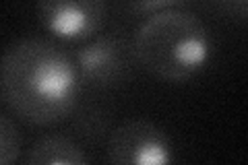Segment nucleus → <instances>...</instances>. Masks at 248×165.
Masks as SVG:
<instances>
[{
    "label": "nucleus",
    "instance_id": "1",
    "mask_svg": "<svg viewBox=\"0 0 248 165\" xmlns=\"http://www.w3.org/2000/svg\"><path fill=\"white\" fill-rule=\"evenodd\" d=\"M81 91L73 54L48 37H21L0 56V99L27 124L64 122L79 105Z\"/></svg>",
    "mask_w": 248,
    "mask_h": 165
},
{
    "label": "nucleus",
    "instance_id": "2",
    "mask_svg": "<svg viewBox=\"0 0 248 165\" xmlns=\"http://www.w3.org/2000/svg\"><path fill=\"white\" fill-rule=\"evenodd\" d=\"M133 50L137 64L151 75L170 83H186L211 64L213 37L195 13L168 9L141 21Z\"/></svg>",
    "mask_w": 248,
    "mask_h": 165
},
{
    "label": "nucleus",
    "instance_id": "3",
    "mask_svg": "<svg viewBox=\"0 0 248 165\" xmlns=\"http://www.w3.org/2000/svg\"><path fill=\"white\" fill-rule=\"evenodd\" d=\"M73 58L83 87L91 89H108L124 83L137 64L133 42L116 33H97L87 39Z\"/></svg>",
    "mask_w": 248,
    "mask_h": 165
},
{
    "label": "nucleus",
    "instance_id": "4",
    "mask_svg": "<svg viewBox=\"0 0 248 165\" xmlns=\"http://www.w3.org/2000/svg\"><path fill=\"white\" fill-rule=\"evenodd\" d=\"M106 153L108 161L118 165H170L176 161L170 135L145 118L128 120L114 128Z\"/></svg>",
    "mask_w": 248,
    "mask_h": 165
},
{
    "label": "nucleus",
    "instance_id": "5",
    "mask_svg": "<svg viewBox=\"0 0 248 165\" xmlns=\"http://www.w3.org/2000/svg\"><path fill=\"white\" fill-rule=\"evenodd\" d=\"M35 15L52 37L62 42H87L106 25L108 0H37Z\"/></svg>",
    "mask_w": 248,
    "mask_h": 165
},
{
    "label": "nucleus",
    "instance_id": "6",
    "mask_svg": "<svg viewBox=\"0 0 248 165\" xmlns=\"http://www.w3.org/2000/svg\"><path fill=\"white\" fill-rule=\"evenodd\" d=\"M89 155L75 138L66 135H48L37 138L25 155L29 165H85Z\"/></svg>",
    "mask_w": 248,
    "mask_h": 165
},
{
    "label": "nucleus",
    "instance_id": "7",
    "mask_svg": "<svg viewBox=\"0 0 248 165\" xmlns=\"http://www.w3.org/2000/svg\"><path fill=\"white\" fill-rule=\"evenodd\" d=\"M21 147L23 138L17 124L0 112V165H9L17 161L21 155Z\"/></svg>",
    "mask_w": 248,
    "mask_h": 165
},
{
    "label": "nucleus",
    "instance_id": "8",
    "mask_svg": "<svg viewBox=\"0 0 248 165\" xmlns=\"http://www.w3.org/2000/svg\"><path fill=\"white\" fill-rule=\"evenodd\" d=\"M195 0H122L124 11L135 17H149V15L168 11V9H186Z\"/></svg>",
    "mask_w": 248,
    "mask_h": 165
},
{
    "label": "nucleus",
    "instance_id": "9",
    "mask_svg": "<svg viewBox=\"0 0 248 165\" xmlns=\"http://www.w3.org/2000/svg\"><path fill=\"white\" fill-rule=\"evenodd\" d=\"M215 9H219L223 15H228L232 19L246 21L248 15V0H211Z\"/></svg>",
    "mask_w": 248,
    "mask_h": 165
}]
</instances>
